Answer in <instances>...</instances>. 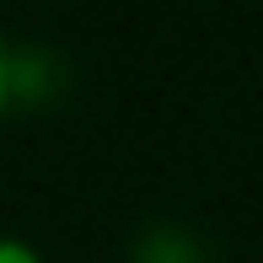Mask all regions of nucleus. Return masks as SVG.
<instances>
[{
    "label": "nucleus",
    "instance_id": "f257e3e1",
    "mask_svg": "<svg viewBox=\"0 0 263 263\" xmlns=\"http://www.w3.org/2000/svg\"><path fill=\"white\" fill-rule=\"evenodd\" d=\"M0 263H43L38 247L22 242V236H0Z\"/></svg>",
    "mask_w": 263,
    "mask_h": 263
},
{
    "label": "nucleus",
    "instance_id": "f03ea898",
    "mask_svg": "<svg viewBox=\"0 0 263 263\" xmlns=\"http://www.w3.org/2000/svg\"><path fill=\"white\" fill-rule=\"evenodd\" d=\"M6 97H11V54H6V38H0V113H6Z\"/></svg>",
    "mask_w": 263,
    "mask_h": 263
},
{
    "label": "nucleus",
    "instance_id": "7ed1b4c3",
    "mask_svg": "<svg viewBox=\"0 0 263 263\" xmlns=\"http://www.w3.org/2000/svg\"><path fill=\"white\" fill-rule=\"evenodd\" d=\"M151 263H188V258H151Z\"/></svg>",
    "mask_w": 263,
    "mask_h": 263
}]
</instances>
